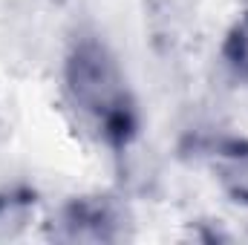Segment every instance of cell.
<instances>
[{"label":"cell","instance_id":"2","mask_svg":"<svg viewBox=\"0 0 248 245\" xmlns=\"http://www.w3.org/2000/svg\"><path fill=\"white\" fill-rule=\"evenodd\" d=\"M214 165L222 187L237 202H248V141L219 144L214 150Z\"/></svg>","mask_w":248,"mask_h":245},{"label":"cell","instance_id":"3","mask_svg":"<svg viewBox=\"0 0 248 245\" xmlns=\"http://www.w3.org/2000/svg\"><path fill=\"white\" fill-rule=\"evenodd\" d=\"M228 52H231V61L237 63L240 69L248 72V17L237 26L234 38H231V44H228Z\"/></svg>","mask_w":248,"mask_h":245},{"label":"cell","instance_id":"1","mask_svg":"<svg viewBox=\"0 0 248 245\" xmlns=\"http://www.w3.org/2000/svg\"><path fill=\"white\" fill-rule=\"evenodd\" d=\"M66 92L72 107L104 138L124 141L133 127V104L124 75L107 46L81 38L66 58Z\"/></svg>","mask_w":248,"mask_h":245}]
</instances>
